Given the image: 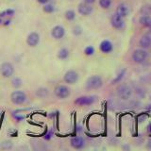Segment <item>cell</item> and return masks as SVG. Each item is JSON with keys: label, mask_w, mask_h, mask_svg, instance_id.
Here are the masks:
<instances>
[{"label": "cell", "mask_w": 151, "mask_h": 151, "mask_svg": "<svg viewBox=\"0 0 151 151\" xmlns=\"http://www.w3.org/2000/svg\"><path fill=\"white\" fill-rule=\"evenodd\" d=\"M146 59H147V52L143 48L136 49L132 53V60L135 63L141 64L145 63Z\"/></svg>", "instance_id": "7a4b0ae2"}, {"label": "cell", "mask_w": 151, "mask_h": 151, "mask_svg": "<svg viewBox=\"0 0 151 151\" xmlns=\"http://www.w3.org/2000/svg\"><path fill=\"white\" fill-rule=\"evenodd\" d=\"M63 80L68 84H75L78 80V73L75 70H68L64 74Z\"/></svg>", "instance_id": "52a82bcc"}, {"label": "cell", "mask_w": 151, "mask_h": 151, "mask_svg": "<svg viewBox=\"0 0 151 151\" xmlns=\"http://www.w3.org/2000/svg\"><path fill=\"white\" fill-rule=\"evenodd\" d=\"M69 54H70V52L67 48H65V47H63V48H61L59 50L58 52V58L60 60H66V59H68V57H69Z\"/></svg>", "instance_id": "e0dca14e"}, {"label": "cell", "mask_w": 151, "mask_h": 151, "mask_svg": "<svg viewBox=\"0 0 151 151\" xmlns=\"http://www.w3.org/2000/svg\"><path fill=\"white\" fill-rule=\"evenodd\" d=\"M13 13H14L13 9H7V11H5L2 13H0V17H4V16H7V15H12Z\"/></svg>", "instance_id": "4316f807"}, {"label": "cell", "mask_w": 151, "mask_h": 151, "mask_svg": "<svg viewBox=\"0 0 151 151\" xmlns=\"http://www.w3.org/2000/svg\"><path fill=\"white\" fill-rule=\"evenodd\" d=\"M64 16L68 21H73L74 19L76 18V13H75V12L73 11V9H68V11L65 12Z\"/></svg>", "instance_id": "ffe728a7"}, {"label": "cell", "mask_w": 151, "mask_h": 151, "mask_svg": "<svg viewBox=\"0 0 151 151\" xmlns=\"http://www.w3.org/2000/svg\"><path fill=\"white\" fill-rule=\"evenodd\" d=\"M12 84L14 88H20L23 84V81L20 78H14L12 80Z\"/></svg>", "instance_id": "44dd1931"}, {"label": "cell", "mask_w": 151, "mask_h": 151, "mask_svg": "<svg viewBox=\"0 0 151 151\" xmlns=\"http://www.w3.org/2000/svg\"><path fill=\"white\" fill-rule=\"evenodd\" d=\"M0 74L3 78H11L14 74V67L12 63H4L0 65Z\"/></svg>", "instance_id": "5b68a950"}, {"label": "cell", "mask_w": 151, "mask_h": 151, "mask_svg": "<svg viewBox=\"0 0 151 151\" xmlns=\"http://www.w3.org/2000/svg\"><path fill=\"white\" fill-rule=\"evenodd\" d=\"M48 89H46V88H44V87H42V88H39L36 91V94H37V96L38 97H41V98H45V96H48Z\"/></svg>", "instance_id": "d6986e66"}, {"label": "cell", "mask_w": 151, "mask_h": 151, "mask_svg": "<svg viewBox=\"0 0 151 151\" xmlns=\"http://www.w3.org/2000/svg\"><path fill=\"white\" fill-rule=\"evenodd\" d=\"M99 5L103 9H108L111 7V0H99Z\"/></svg>", "instance_id": "7402d4cb"}, {"label": "cell", "mask_w": 151, "mask_h": 151, "mask_svg": "<svg viewBox=\"0 0 151 151\" xmlns=\"http://www.w3.org/2000/svg\"><path fill=\"white\" fill-rule=\"evenodd\" d=\"M11 100L15 105H22L27 100V94L22 91H14L11 94Z\"/></svg>", "instance_id": "3957f363"}, {"label": "cell", "mask_w": 151, "mask_h": 151, "mask_svg": "<svg viewBox=\"0 0 151 151\" xmlns=\"http://www.w3.org/2000/svg\"><path fill=\"white\" fill-rule=\"evenodd\" d=\"M139 45L143 49L149 48V47L151 46V37L147 34L142 36V38L139 41Z\"/></svg>", "instance_id": "5bb4252c"}, {"label": "cell", "mask_w": 151, "mask_h": 151, "mask_svg": "<svg viewBox=\"0 0 151 151\" xmlns=\"http://www.w3.org/2000/svg\"><path fill=\"white\" fill-rule=\"evenodd\" d=\"M84 2H85V3H88V4L91 5V4H93V3L96 2V0H84Z\"/></svg>", "instance_id": "f1b7e54d"}, {"label": "cell", "mask_w": 151, "mask_h": 151, "mask_svg": "<svg viewBox=\"0 0 151 151\" xmlns=\"http://www.w3.org/2000/svg\"><path fill=\"white\" fill-rule=\"evenodd\" d=\"M78 11L81 15H89L93 12V8L90 4L82 2L78 6Z\"/></svg>", "instance_id": "8fae6325"}, {"label": "cell", "mask_w": 151, "mask_h": 151, "mask_svg": "<svg viewBox=\"0 0 151 151\" xmlns=\"http://www.w3.org/2000/svg\"><path fill=\"white\" fill-rule=\"evenodd\" d=\"M71 146L75 149H80L84 146V140L81 138V137H73L71 139Z\"/></svg>", "instance_id": "4fadbf2b"}, {"label": "cell", "mask_w": 151, "mask_h": 151, "mask_svg": "<svg viewBox=\"0 0 151 151\" xmlns=\"http://www.w3.org/2000/svg\"><path fill=\"white\" fill-rule=\"evenodd\" d=\"M55 11V8L53 5L51 4H45L44 6V12L46 13H52Z\"/></svg>", "instance_id": "d4e9b609"}, {"label": "cell", "mask_w": 151, "mask_h": 151, "mask_svg": "<svg viewBox=\"0 0 151 151\" xmlns=\"http://www.w3.org/2000/svg\"><path fill=\"white\" fill-rule=\"evenodd\" d=\"M40 42V35L37 32H31L27 37V44L30 47H35Z\"/></svg>", "instance_id": "9c48e42d"}, {"label": "cell", "mask_w": 151, "mask_h": 151, "mask_svg": "<svg viewBox=\"0 0 151 151\" xmlns=\"http://www.w3.org/2000/svg\"><path fill=\"white\" fill-rule=\"evenodd\" d=\"M125 72H126V70H123L122 71V72L119 74V75H118V77H117V78H115L114 80H112V84H114L115 82H117V81H119V80L123 78V77H124V74H125Z\"/></svg>", "instance_id": "83f0119b"}, {"label": "cell", "mask_w": 151, "mask_h": 151, "mask_svg": "<svg viewBox=\"0 0 151 151\" xmlns=\"http://www.w3.org/2000/svg\"><path fill=\"white\" fill-rule=\"evenodd\" d=\"M38 2H39L40 4H46L47 2L49 1V0H37Z\"/></svg>", "instance_id": "f546056e"}, {"label": "cell", "mask_w": 151, "mask_h": 151, "mask_svg": "<svg viewBox=\"0 0 151 151\" xmlns=\"http://www.w3.org/2000/svg\"><path fill=\"white\" fill-rule=\"evenodd\" d=\"M129 9L126 4H120L119 6L117 7L116 14H117V15H119L120 17H122V18H125L127 14H129Z\"/></svg>", "instance_id": "2e32d148"}, {"label": "cell", "mask_w": 151, "mask_h": 151, "mask_svg": "<svg viewBox=\"0 0 151 151\" xmlns=\"http://www.w3.org/2000/svg\"><path fill=\"white\" fill-rule=\"evenodd\" d=\"M111 26L114 28H121L123 26H124V21H123V18L120 17L119 15H117L116 13L111 17Z\"/></svg>", "instance_id": "9a60e30c"}, {"label": "cell", "mask_w": 151, "mask_h": 151, "mask_svg": "<svg viewBox=\"0 0 151 151\" xmlns=\"http://www.w3.org/2000/svg\"><path fill=\"white\" fill-rule=\"evenodd\" d=\"M73 33L75 35H80L82 33V28L80 27L79 26H76V27H74V28H73Z\"/></svg>", "instance_id": "484cf974"}, {"label": "cell", "mask_w": 151, "mask_h": 151, "mask_svg": "<svg viewBox=\"0 0 151 151\" xmlns=\"http://www.w3.org/2000/svg\"><path fill=\"white\" fill-rule=\"evenodd\" d=\"M54 93L57 97L60 99H65L71 94V91L66 85H58L54 90Z\"/></svg>", "instance_id": "277c9868"}, {"label": "cell", "mask_w": 151, "mask_h": 151, "mask_svg": "<svg viewBox=\"0 0 151 151\" xmlns=\"http://www.w3.org/2000/svg\"><path fill=\"white\" fill-rule=\"evenodd\" d=\"M140 24L143 27H151V18L149 16H146V15H144L140 18L139 20Z\"/></svg>", "instance_id": "ac0fdd59"}, {"label": "cell", "mask_w": 151, "mask_h": 151, "mask_svg": "<svg viewBox=\"0 0 151 151\" xmlns=\"http://www.w3.org/2000/svg\"><path fill=\"white\" fill-rule=\"evenodd\" d=\"M147 147L148 148H151V141L148 142V145H147Z\"/></svg>", "instance_id": "4dcf8cb0"}, {"label": "cell", "mask_w": 151, "mask_h": 151, "mask_svg": "<svg viewBox=\"0 0 151 151\" xmlns=\"http://www.w3.org/2000/svg\"><path fill=\"white\" fill-rule=\"evenodd\" d=\"M12 146H13L12 142L9 141V140L4 141L3 143L1 144V147H2L3 149H11V148H12Z\"/></svg>", "instance_id": "cb8c5ba5"}, {"label": "cell", "mask_w": 151, "mask_h": 151, "mask_svg": "<svg viewBox=\"0 0 151 151\" xmlns=\"http://www.w3.org/2000/svg\"><path fill=\"white\" fill-rule=\"evenodd\" d=\"M99 49H100L101 52L105 54H108V53H111L113 49V45L111 44V42H110L109 40H104L100 42V45H99Z\"/></svg>", "instance_id": "7c38bea8"}, {"label": "cell", "mask_w": 151, "mask_h": 151, "mask_svg": "<svg viewBox=\"0 0 151 151\" xmlns=\"http://www.w3.org/2000/svg\"><path fill=\"white\" fill-rule=\"evenodd\" d=\"M94 47L92 46V45H88L85 47V49H84V53L85 55H87V56H92L94 54Z\"/></svg>", "instance_id": "603a6c76"}, {"label": "cell", "mask_w": 151, "mask_h": 151, "mask_svg": "<svg viewBox=\"0 0 151 151\" xmlns=\"http://www.w3.org/2000/svg\"><path fill=\"white\" fill-rule=\"evenodd\" d=\"M96 101V96H80L77 98L75 100V103L78 104L79 106H89L92 105Z\"/></svg>", "instance_id": "ba28073f"}, {"label": "cell", "mask_w": 151, "mask_h": 151, "mask_svg": "<svg viewBox=\"0 0 151 151\" xmlns=\"http://www.w3.org/2000/svg\"><path fill=\"white\" fill-rule=\"evenodd\" d=\"M117 94L123 100H127L130 98L132 94V90L129 86L127 85H121V86L117 89Z\"/></svg>", "instance_id": "8992f818"}, {"label": "cell", "mask_w": 151, "mask_h": 151, "mask_svg": "<svg viewBox=\"0 0 151 151\" xmlns=\"http://www.w3.org/2000/svg\"><path fill=\"white\" fill-rule=\"evenodd\" d=\"M51 35L52 37L56 40H60L61 38H63L65 35V29L63 27L61 26H56L52 28L51 30Z\"/></svg>", "instance_id": "30bf717a"}, {"label": "cell", "mask_w": 151, "mask_h": 151, "mask_svg": "<svg viewBox=\"0 0 151 151\" xmlns=\"http://www.w3.org/2000/svg\"><path fill=\"white\" fill-rule=\"evenodd\" d=\"M0 23H1V17H0Z\"/></svg>", "instance_id": "1f68e13d"}, {"label": "cell", "mask_w": 151, "mask_h": 151, "mask_svg": "<svg viewBox=\"0 0 151 151\" xmlns=\"http://www.w3.org/2000/svg\"><path fill=\"white\" fill-rule=\"evenodd\" d=\"M0 147H1V145H0Z\"/></svg>", "instance_id": "d6a6232c"}, {"label": "cell", "mask_w": 151, "mask_h": 151, "mask_svg": "<svg viewBox=\"0 0 151 151\" xmlns=\"http://www.w3.org/2000/svg\"><path fill=\"white\" fill-rule=\"evenodd\" d=\"M103 85V79L100 76H92L86 81V89L96 90L101 88Z\"/></svg>", "instance_id": "6da1fadb"}]
</instances>
